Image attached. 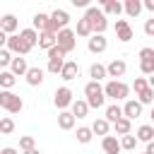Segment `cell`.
<instances>
[{
	"mask_svg": "<svg viewBox=\"0 0 154 154\" xmlns=\"http://www.w3.org/2000/svg\"><path fill=\"white\" fill-rule=\"evenodd\" d=\"M84 96H87V103L89 108H101L103 101H106V91L99 82H87L84 84Z\"/></svg>",
	"mask_w": 154,
	"mask_h": 154,
	"instance_id": "obj_1",
	"label": "cell"
},
{
	"mask_svg": "<svg viewBox=\"0 0 154 154\" xmlns=\"http://www.w3.org/2000/svg\"><path fill=\"white\" fill-rule=\"evenodd\" d=\"M84 19L91 24L94 34H103V31L108 29V19H106V14H103L101 7H89V10L84 12Z\"/></svg>",
	"mask_w": 154,
	"mask_h": 154,
	"instance_id": "obj_2",
	"label": "cell"
},
{
	"mask_svg": "<svg viewBox=\"0 0 154 154\" xmlns=\"http://www.w3.org/2000/svg\"><path fill=\"white\" fill-rule=\"evenodd\" d=\"M103 91H106V96L108 99H113V101H128V94H130V87L125 84V82H120V79H111V82H106L103 84Z\"/></svg>",
	"mask_w": 154,
	"mask_h": 154,
	"instance_id": "obj_3",
	"label": "cell"
},
{
	"mask_svg": "<svg viewBox=\"0 0 154 154\" xmlns=\"http://www.w3.org/2000/svg\"><path fill=\"white\" fill-rule=\"evenodd\" d=\"M0 108L7 111V113H19V111L24 108V101H22V96L2 89V91H0Z\"/></svg>",
	"mask_w": 154,
	"mask_h": 154,
	"instance_id": "obj_4",
	"label": "cell"
},
{
	"mask_svg": "<svg viewBox=\"0 0 154 154\" xmlns=\"http://www.w3.org/2000/svg\"><path fill=\"white\" fill-rule=\"evenodd\" d=\"M65 55H67V53L60 51L58 46L48 51V72H51V75H60V72H63V67H65V63H67Z\"/></svg>",
	"mask_w": 154,
	"mask_h": 154,
	"instance_id": "obj_5",
	"label": "cell"
},
{
	"mask_svg": "<svg viewBox=\"0 0 154 154\" xmlns=\"http://www.w3.org/2000/svg\"><path fill=\"white\" fill-rule=\"evenodd\" d=\"M67 24H70V14L65 12V10H53L51 12V24H48V31L51 34H58V31H63V29H67Z\"/></svg>",
	"mask_w": 154,
	"mask_h": 154,
	"instance_id": "obj_6",
	"label": "cell"
},
{
	"mask_svg": "<svg viewBox=\"0 0 154 154\" xmlns=\"http://www.w3.org/2000/svg\"><path fill=\"white\" fill-rule=\"evenodd\" d=\"M75 46H77V34H75L72 29H63V31H58V48H60V51L72 53Z\"/></svg>",
	"mask_w": 154,
	"mask_h": 154,
	"instance_id": "obj_7",
	"label": "cell"
},
{
	"mask_svg": "<svg viewBox=\"0 0 154 154\" xmlns=\"http://www.w3.org/2000/svg\"><path fill=\"white\" fill-rule=\"evenodd\" d=\"M53 103H55V108H60V111H65L67 106H72V103H75V99H72V89H70V87H60V89H55V94H53Z\"/></svg>",
	"mask_w": 154,
	"mask_h": 154,
	"instance_id": "obj_8",
	"label": "cell"
},
{
	"mask_svg": "<svg viewBox=\"0 0 154 154\" xmlns=\"http://www.w3.org/2000/svg\"><path fill=\"white\" fill-rule=\"evenodd\" d=\"M140 70H142V75H154V48H149V46H144L142 51H140Z\"/></svg>",
	"mask_w": 154,
	"mask_h": 154,
	"instance_id": "obj_9",
	"label": "cell"
},
{
	"mask_svg": "<svg viewBox=\"0 0 154 154\" xmlns=\"http://www.w3.org/2000/svg\"><path fill=\"white\" fill-rule=\"evenodd\" d=\"M5 48H7L10 53H17V55H26V53L31 51V48L26 46V41H24L19 34H12V36L7 38V46H5Z\"/></svg>",
	"mask_w": 154,
	"mask_h": 154,
	"instance_id": "obj_10",
	"label": "cell"
},
{
	"mask_svg": "<svg viewBox=\"0 0 154 154\" xmlns=\"http://www.w3.org/2000/svg\"><path fill=\"white\" fill-rule=\"evenodd\" d=\"M87 48H89V53H103L106 48H108V41H106V36L103 34H94L89 41H87Z\"/></svg>",
	"mask_w": 154,
	"mask_h": 154,
	"instance_id": "obj_11",
	"label": "cell"
},
{
	"mask_svg": "<svg viewBox=\"0 0 154 154\" xmlns=\"http://www.w3.org/2000/svg\"><path fill=\"white\" fill-rule=\"evenodd\" d=\"M123 116H125L128 120L140 118V116H142V103H140V101H135V99H128V101L123 103Z\"/></svg>",
	"mask_w": 154,
	"mask_h": 154,
	"instance_id": "obj_12",
	"label": "cell"
},
{
	"mask_svg": "<svg viewBox=\"0 0 154 154\" xmlns=\"http://www.w3.org/2000/svg\"><path fill=\"white\" fill-rule=\"evenodd\" d=\"M116 36L125 43L132 38V26L128 24V19H116Z\"/></svg>",
	"mask_w": 154,
	"mask_h": 154,
	"instance_id": "obj_13",
	"label": "cell"
},
{
	"mask_svg": "<svg viewBox=\"0 0 154 154\" xmlns=\"http://www.w3.org/2000/svg\"><path fill=\"white\" fill-rule=\"evenodd\" d=\"M106 67H108V77H113V79L123 77V75H125V70H128L125 60H120V58H113V60H111Z\"/></svg>",
	"mask_w": 154,
	"mask_h": 154,
	"instance_id": "obj_14",
	"label": "cell"
},
{
	"mask_svg": "<svg viewBox=\"0 0 154 154\" xmlns=\"http://www.w3.org/2000/svg\"><path fill=\"white\" fill-rule=\"evenodd\" d=\"M29 70H31V67L26 65V58H22V55H17V58L12 60V65H10V72H12L14 77H22V75L26 77V72H29Z\"/></svg>",
	"mask_w": 154,
	"mask_h": 154,
	"instance_id": "obj_15",
	"label": "cell"
},
{
	"mask_svg": "<svg viewBox=\"0 0 154 154\" xmlns=\"http://www.w3.org/2000/svg\"><path fill=\"white\" fill-rule=\"evenodd\" d=\"M101 149L106 152V154H120V140L118 137H113V135H108V137H103L101 140Z\"/></svg>",
	"mask_w": 154,
	"mask_h": 154,
	"instance_id": "obj_16",
	"label": "cell"
},
{
	"mask_svg": "<svg viewBox=\"0 0 154 154\" xmlns=\"http://www.w3.org/2000/svg\"><path fill=\"white\" fill-rule=\"evenodd\" d=\"M55 46H58V34H51V31L38 34V48L51 51V48H55Z\"/></svg>",
	"mask_w": 154,
	"mask_h": 154,
	"instance_id": "obj_17",
	"label": "cell"
},
{
	"mask_svg": "<svg viewBox=\"0 0 154 154\" xmlns=\"http://www.w3.org/2000/svg\"><path fill=\"white\" fill-rule=\"evenodd\" d=\"M60 77H63L65 82L77 79V77H79V65H77L75 60H67V63H65V67H63V72H60Z\"/></svg>",
	"mask_w": 154,
	"mask_h": 154,
	"instance_id": "obj_18",
	"label": "cell"
},
{
	"mask_svg": "<svg viewBox=\"0 0 154 154\" xmlns=\"http://www.w3.org/2000/svg\"><path fill=\"white\" fill-rule=\"evenodd\" d=\"M101 10H103V14H120V12H125V5L123 2H118V0H103L101 2Z\"/></svg>",
	"mask_w": 154,
	"mask_h": 154,
	"instance_id": "obj_19",
	"label": "cell"
},
{
	"mask_svg": "<svg viewBox=\"0 0 154 154\" xmlns=\"http://www.w3.org/2000/svg\"><path fill=\"white\" fill-rule=\"evenodd\" d=\"M75 116H72V111H60L58 113V128L60 130H72L75 128Z\"/></svg>",
	"mask_w": 154,
	"mask_h": 154,
	"instance_id": "obj_20",
	"label": "cell"
},
{
	"mask_svg": "<svg viewBox=\"0 0 154 154\" xmlns=\"http://www.w3.org/2000/svg\"><path fill=\"white\" fill-rule=\"evenodd\" d=\"M31 22H34V29H36L38 34H43V31H48V24H51V14H43V12H36Z\"/></svg>",
	"mask_w": 154,
	"mask_h": 154,
	"instance_id": "obj_21",
	"label": "cell"
},
{
	"mask_svg": "<svg viewBox=\"0 0 154 154\" xmlns=\"http://www.w3.org/2000/svg\"><path fill=\"white\" fill-rule=\"evenodd\" d=\"M0 31H5L7 36H12V34L17 31V17H14V14H5V17L0 19Z\"/></svg>",
	"mask_w": 154,
	"mask_h": 154,
	"instance_id": "obj_22",
	"label": "cell"
},
{
	"mask_svg": "<svg viewBox=\"0 0 154 154\" xmlns=\"http://www.w3.org/2000/svg\"><path fill=\"white\" fill-rule=\"evenodd\" d=\"M89 77H91V82H101L103 77H108V67L101 65V63H94L89 67Z\"/></svg>",
	"mask_w": 154,
	"mask_h": 154,
	"instance_id": "obj_23",
	"label": "cell"
},
{
	"mask_svg": "<svg viewBox=\"0 0 154 154\" xmlns=\"http://www.w3.org/2000/svg\"><path fill=\"white\" fill-rule=\"evenodd\" d=\"M108 128H111V123H108L106 118H96V120L91 123L94 135H101V140H103V137H108Z\"/></svg>",
	"mask_w": 154,
	"mask_h": 154,
	"instance_id": "obj_24",
	"label": "cell"
},
{
	"mask_svg": "<svg viewBox=\"0 0 154 154\" xmlns=\"http://www.w3.org/2000/svg\"><path fill=\"white\" fill-rule=\"evenodd\" d=\"M123 5H125V14H128V17H137V14L142 12V7H144L142 0H125Z\"/></svg>",
	"mask_w": 154,
	"mask_h": 154,
	"instance_id": "obj_25",
	"label": "cell"
},
{
	"mask_svg": "<svg viewBox=\"0 0 154 154\" xmlns=\"http://www.w3.org/2000/svg\"><path fill=\"white\" fill-rule=\"evenodd\" d=\"M19 36L26 41V46H29V48L38 46V31H36L34 26H31V29H22V31H19Z\"/></svg>",
	"mask_w": 154,
	"mask_h": 154,
	"instance_id": "obj_26",
	"label": "cell"
},
{
	"mask_svg": "<svg viewBox=\"0 0 154 154\" xmlns=\"http://www.w3.org/2000/svg\"><path fill=\"white\" fill-rule=\"evenodd\" d=\"M43 82V70L41 67H31L29 72H26V84L29 87H38Z\"/></svg>",
	"mask_w": 154,
	"mask_h": 154,
	"instance_id": "obj_27",
	"label": "cell"
},
{
	"mask_svg": "<svg viewBox=\"0 0 154 154\" xmlns=\"http://www.w3.org/2000/svg\"><path fill=\"white\" fill-rule=\"evenodd\" d=\"M87 113H89L87 99H77V101L72 103V116H75V118H87Z\"/></svg>",
	"mask_w": 154,
	"mask_h": 154,
	"instance_id": "obj_28",
	"label": "cell"
},
{
	"mask_svg": "<svg viewBox=\"0 0 154 154\" xmlns=\"http://www.w3.org/2000/svg\"><path fill=\"white\" fill-rule=\"evenodd\" d=\"M120 118H125V116H123V108H120V106H118V103H111V106H108V108H106V120H108V123H113V125H116V123H118V120H120Z\"/></svg>",
	"mask_w": 154,
	"mask_h": 154,
	"instance_id": "obj_29",
	"label": "cell"
},
{
	"mask_svg": "<svg viewBox=\"0 0 154 154\" xmlns=\"http://www.w3.org/2000/svg\"><path fill=\"white\" fill-rule=\"evenodd\" d=\"M137 140L140 142H154V125H140L137 128Z\"/></svg>",
	"mask_w": 154,
	"mask_h": 154,
	"instance_id": "obj_30",
	"label": "cell"
},
{
	"mask_svg": "<svg viewBox=\"0 0 154 154\" xmlns=\"http://www.w3.org/2000/svg\"><path fill=\"white\" fill-rule=\"evenodd\" d=\"M75 34H77V36H89V38H91V36H94V29H91V24L82 17V19H77V29H75Z\"/></svg>",
	"mask_w": 154,
	"mask_h": 154,
	"instance_id": "obj_31",
	"label": "cell"
},
{
	"mask_svg": "<svg viewBox=\"0 0 154 154\" xmlns=\"http://www.w3.org/2000/svg\"><path fill=\"white\" fill-rule=\"evenodd\" d=\"M14 82H17V77H14L10 70H2V72H0V87H2L5 91H10V89L14 87Z\"/></svg>",
	"mask_w": 154,
	"mask_h": 154,
	"instance_id": "obj_32",
	"label": "cell"
},
{
	"mask_svg": "<svg viewBox=\"0 0 154 154\" xmlns=\"http://www.w3.org/2000/svg\"><path fill=\"white\" fill-rule=\"evenodd\" d=\"M91 137H94V130L91 128H77V142H82V144H89L91 142Z\"/></svg>",
	"mask_w": 154,
	"mask_h": 154,
	"instance_id": "obj_33",
	"label": "cell"
},
{
	"mask_svg": "<svg viewBox=\"0 0 154 154\" xmlns=\"http://www.w3.org/2000/svg\"><path fill=\"white\" fill-rule=\"evenodd\" d=\"M137 135H125V137H120V147L123 149H128V152H132L135 147H137Z\"/></svg>",
	"mask_w": 154,
	"mask_h": 154,
	"instance_id": "obj_34",
	"label": "cell"
},
{
	"mask_svg": "<svg viewBox=\"0 0 154 154\" xmlns=\"http://www.w3.org/2000/svg\"><path fill=\"white\" fill-rule=\"evenodd\" d=\"M130 128H132V125H130V120H128V118H120V120L116 123V132H118L120 137L130 135Z\"/></svg>",
	"mask_w": 154,
	"mask_h": 154,
	"instance_id": "obj_35",
	"label": "cell"
},
{
	"mask_svg": "<svg viewBox=\"0 0 154 154\" xmlns=\"http://www.w3.org/2000/svg\"><path fill=\"white\" fill-rule=\"evenodd\" d=\"M19 149L26 154V152H31V149H36V144H34V137L31 135H24V137H19Z\"/></svg>",
	"mask_w": 154,
	"mask_h": 154,
	"instance_id": "obj_36",
	"label": "cell"
},
{
	"mask_svg": "<svg viewBox=\"0 0 154 154\" xmlns=\"http://www.w3.org/2000/svg\"><path fill=\"white\" fill-rule=\"evenodd\" d=\"M12 130H14V120H12L10 116H5V118L0 120V132H2V135H10Z\"/></svg>",
	"mask_w": 154,
	"mask_h": 154,
	"instance_id": "obj_37",
	"label": "cell"
},
{
	"mask_svg": "<svg viewBox=\"0 0 154 154\" xmlns=\"http://www.w3.org/2000/svg\"><path fill=\"white\" fill-rule=\"evenodd\" d=\"M137 101H140L142 106H144V103H154V89H152V87H147V89L137 96Z\"/></svg>",
	"mask_w": 154,
	"mask_h": 154,
	"instance_id": "obj_38",
	"label": "cell"
},
{
	"mask_svg": "<svg viewBox=\"0 0 154 154\" xmlns=\"http://www.w3.org/2000/svg\"><path fill=\"white\" fill-rule=\"evenodd\" d=\"M149 87V79H144V77H135V84H132V89H135V94L140 96L144 89Z\"/></svg>",
	"mask_w": 154,
	"mask_h": 154,
	"instance_id": "obj_39",
	"label": "cell"
},
{
	"mask_svg": "<svg viewBox=\"0 0 154 154\" xmlns=\"http://www.w3.org/2000/svg\"><path fill=\"white\" fill-rule=\"evenodd\" d=\"M12 60H14V58H12V53H10L7 48H0V65H2V67H7V65H12Z\"/></svg>",
	"mask_w": 154,
	"mask_h": 154,
	"instance_id": "obj_40",
	"label": "cell"
},
{
	"mask_svg": "<svg viewBox=\"0 0 154 154\" xmlns=\"http://www.w3.org/2000/svg\"><path fill=\"white\" fill-rule=\"evenodd\" d=\"M144 34H147V36H154V17L144 22Z\"/></svg>",
	"mask_w": 154,
	"mask_h": 154,
	"instance_id": "obj_41",
	"label": "cell"
},
{
	"mask_svg": "<svg viewBox=\"0 0 154 154\" xmlns=\"http://www.w3.org/2000/svg\"><path fill=\"white\" fill-rule=\"evenodd\" d=\"M72 5H75V7H87V10H89V0H72Z\"/></svg>",
	"mask_w": 154,
	"mask_h": 154,
	"instance_id": "obj_42",
	"label": "cell"
},
{
	"mask_svg": "<svg viewBox=\"0 0 154 154\" xmlns=\"http://www.w3.org/2000/svg\"><path fill=\"white\" fill-rule=\"evenodd\" d=\"M144 10H149V12H154V0H144Z\"/></svg>",
	"mask_w": 154,
	"mask_h": 154,
	"instance_id": "obj_43",
	"label": "cell"
},
{
	"mask_svg": "<svg viewBox=\"0 0 154 154\" xmlns=\"http://www.w3.org/2000/svg\"><path fill=\"white\" fill-rule=\"evenodd\" d=\"M0 154H19V152H17V149H12V147H5Z\"/></svg>",
	"mask_w": 154,
	"mask_h": 154,
	"instance_id": "obj_44",
	"label": "cell"
},
{
	"mask_svg": "<svg viewBox=\"0 0 154 154\" xmlns=\"http://www.w3.org/2000/svg\"><path fill=\"white\" fill-rule=\"evenodd\" d=\"M144 152H147V154H154V142H149V144H147V149H144Z\"/></svg>",
	"mask_w": 154,
	"mask_h": 154,
	"instance_id": "obj_45",
	"label": "cell"
},
{
	"mask_svg": "<svg viewBox=\"0 0 154 154\" xmlns=\"http://www.w3.org/2000/svg\"><path fill=\"white\" fill-rule=\"evenodd\" d=\"M149 87H152V89H154V75H152V77H149Z\"/></svg>",
	"mask_w": 154,
	"mask_h": 154,
	"instance_id": "obj_46",
	"label": "cell"
},
{
	"mask_svg": "<svg viewBox=\"0 0 154 154\" xmlns=\"http://www.w3.org/2000/svg\"><path fill=\"white\" fill-rule=\"evenodd\" d=\"M26 154H41V152H38V149H31V152H26Z\"/></svg>",
	"mask_w": 154,
	"mask_h": 154,
	"instance_id": "obj_47",
	"label": "cell"
},
{
	"mask_svg": "<svg viewBox=\"0 0 154 154\" xmlns=\"http://www.w3.org/2000/svg\"><path fill=\"white\" fill-rule=\"evenodd\" d=\"M152 125H154V108H152Z\"/></svg>",
	"mask_w": 154,
	"mask_h": 154,
	"instance_id": "obj_48",
	"label": "cell"
},
{
	"mask_svg": "<svg viewBox=\"0 0 154 154\" xmlns=\"http://www.w3.org/2000/svg\"><path fill=\"white\" fill-rule=\"evenodd\" d=\"M144 154H147V152H144Z\"/></svg>",
	"mask_w": 154,
	"mask_h": 154,
	"instance_id": "obj_49",
	"label": "cell"
}]
</instances>
